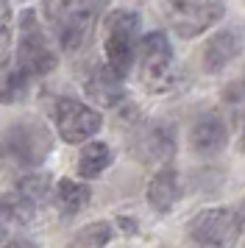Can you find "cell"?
<instances>
[{
	"label": "cell",
	"instance_id": "24",
	"mask_svg": "<svg viewBox=\"0 0 245 248\" xmlns=\"http://www.w3.org/2000/svg\"><path fill=\"white\" fill-rule=\"evenodd\" d=\"M6 226H9V223H6V220H3V217H0V243H3V240H6Z\"/></svg>",
	"mask_w": 245,
	"mask_h": 248
},
{
	"label": "cell",
	"instance_id": "6",
	"mask_svg": "<svg viewBox=\"0 0 245 248\" xmlns=\"http://www.w3.org/2000/svg\"><path fill=\"white\" fill-rule=\"evenodd\" d=\"M167 20L173 31L184 39L200 36L226 14L223 0H167L165 3Z\"/></svg>",
	"mask_w": 245,
	"mask_h": 248
},
{
	"label": "cell",
	"instance_id": "12",
	"mask_svg": "<svg viewBox=\"0 0 245 248\" xmlns=\"http://www.w3.org/2000/svg\"><path fill=\"white\" fill-rule=\"evenodd\" d=\"M148 203L153 206L156 212H170L173 206H176V201L181 198V181H178V173L176 170H159L153 179H151V184H148Z\"/></svg>",
	"mask_w": 245,
	"mask_h": 248
},
{
	"label": "cell",
	"instance_id": "14",
	"mask_svg": "<svg viewBox=\"0 0 245 248\" xmlns=\"http://www.w3.org/2000/svg\"><path fill=\"white\" fill-rule=\"evenodd\" d=\"M92 198V190L81 181H70L61 179L56 184V206L61 215H78Z\"/></svg>",
	"mask_w": 245,
	"mask_h": 248
},
{
	"label": "cell",
	"instance_id": "7",
	"mask_svg": "<svg viewBox=\"0 0 245 248\" xmlns=\"http://www.w3.org/2000/svg\"><path fill=\"white\" fill-rule=\"evenodd\" d=\"M240 234L243 232L237 226V215L226 206L200 209L189 223V240L195 248H231Z\"/></svg>",
	"mask_w": 245,
	"mask_h": 248
},
{
	"label": "cell",
	"instance_id": "10",
	"mask_svg": "<svg viewBox=\"0 0 245 248\" xmlns=\"http://www.w3.org/2000/svg\"><path fill=\"white\" fill-rule=\"evenodd\" d=\"M189 145L200 156H214L229 145V128L217 114H203L189 131Z\"/></svg>",
	"mask_w": 245,
	"mask_h": 248
},
{
	"label": "cell",
	"instance_id": "15",
	"mask_svg": "<svg viewBox=\"0 0 245 248\" xmlns=\"http://www.w3.org/2000/svg\"><path fill=\"white\" fill-rule=\"evenodd\" d=\"M111 159H114V154L106 142H89V145H84L81 156H78V176L81 179H98L111 165Z\"/></svg>",
	"mask_w": 245,
	"mask_h": 248
},
{
	"label": "cell",
	"instance_id": "21",
	"mask_svg": "<svg viewBox=\"0 0 245 248\" xmlns=\"http://www.w3.org/2000/svg\"><path fill=\"white\" fill-rule=\"evenodd\" d=\"M234 215H237V226H240V232L245 234V201L240 203L237 209H234Z\"/></svg>",
	"mask_w": 245,
	"mask_h": 248
},
{
	"label": "cell",
	"instance_id": "17",
	"mask_svg": "<svg viewBox=\"0 0 245 248\" xmlns=\"http://www.w3.org/2000/svg\"><path fill=\"white\" fill-rule=\"evenodd\" d=\"M14 190H20L28 201H33L36 206H42L45 198H47V192H50V176L42 173V170H39V173H36V170H33V173H25V176L14 184Z\"/></svg>",
	"mask_w": 245,
	"mask_h": 248
},
{
	"label": "cell",
	"instance_id": "26",
	"mask_svg": "<svg viewBox=\"0 0 245 248\" xmlns=\"http://www.w3.org/2000/svg\"><path fill=\"white\" fill-rule=\"evenodd\" d=\"M243 151H245V123H243Z\"/></svg>",
	"mask_w": 245,
	"mask_h": 248
},
{
	"label": "cell",
	"instance_id": "18",
	"mask_svg": "<svg viewBox=\"0 0 245 248\" xmlns=\"http://www.w3.org/2000/svg\"><path fill=\"white\" fill-rule=\"evenodd\" d=\"M28 84H31V76L22 73V70H11L6 84L0 87V101L3 103H17L28 95Z\"/></svg>",
	"mask_w": 245,
	"mask_h": 248
},
{
	"label": "cell",
	"instance_id": "8",
	"mask_svg": "<svg viewBox=\"0 0 245 248\" xmlns=\"http://www.w3.org/2000/svg\"><path fill=\"white\" fill-rule=\"evenodd\" d=\"M53 123L64 142L81 145L84 140H89V137H95L100 131L103 117L92 106L76 101V98H59L53 103Z\"/></svg>",
	"mask_w": 245,
	"mask_h": 248
},
{
	"label": "cell",
	"instance_id": "2",
	"mask_svg": "<svg viewBox=\"0 0 245 248\" xmlns=\"http://www.w3.org/2000/svg\"><path fill=\"white\" fill-rule=\"evenodd\" d=\"M137 73H139V84L148 92H167L176 84V53L167 39L165 31H153L139 39V50H137Z\"/></svg>",
	"mask_w": 245,
	"mask_h": 248
},
{
	"label": "cell",
	"instance_id": "13",
	"mask_svg": "<svg viewBox=\"0 0 245 248\" xmlns=\"http://www.w3.org/2000/svg\"><path fill=\"white\" fill-rule=\"evenodd\" d=\"M122 76H117L109 64H100L92 78H89V92L98 98V103H106V106H114L117 101H122V87H120Z\"/></svg>",
	"mask_w": 245,
	"mask_h": 248
},
{
	"label": "cell",
	"instance_id": "4",
	"mask_svg": "<svg viewBox=\"0 0 245 248\" xmlns=\"http://www.w3.org/2000/svg\"><path fill=\"white\" fill-rule=\"evenodd\" d=\"M103 50H106V64L125 78L139 50V14L128 9H114L106 17Z\"/></svg>",
	"mask_w": 245,
	"mask_h": 248
},
{
	"label": "cell",
	"instance_id": "11",
	"mask_svg": "<svg viewBox=\"0 0 245 248\" xmlns=\"http://www.w3.org/2000/svg\"><path fill=\"white\" fill-rule=\"evenodd\" d=\"M240 50H243V39L240 34H234V31H220L217 36H212L206 47H203V67L206 73H217L223 70L229 62L240 56Z\"/></svg>",
	"mask_w": 245,
	"mask_h": 248
},
{
	"label": "cell",
	"instance_id": "19",
	"mask_svg": "<svg viewBox=\"0 0 245 248\" xmlns=\"http://www.w3.org/2000/svg\"><path fill=\"white\" fill-rule=\"evenodd\" d=\"M76 243L81 248H106L111 243V226L109 223H92L84 232H78Z\"/></svg>",
	"mask_w": 245,
	"mask_h": 248
},
{
	"label": "cell",
	"instance_id": "20",
	"mask_svg": "<svg viewBox=\"0 0 245 248\" xmlns=\"http://www.w3.org/2000/svg\"><path fill=\"white\" fill-rule=\"evenodd\" d=\"M11 34H14V23H11V6L9 0H0V70L9 62L11 53Z\"/></svg>",
	"mask_w": 245,
	"mask_h": 248
},
{
	"label": "cell",
	"instance_id": "1",
	"mask_svg": "<svg viewBox=\"0 0 245 248\" xmlns=\"http://www.w3.org/2000/svg\"><path fill=\"white\" fill-rule=\"evenodd\" d=\"M45 17L53 25L61 50H78L92 39L98 12L89 0H45Z\"/></svg>",
	"mask_w": 245,
	"mask_h": 248
},
{
	"label": "cell",
	"instance_id": "22",
	"mask_svg": "<svg viewBox=\"0 0 245 248\" xmlns=\"http://www.w3.org/2000/svg\"><path fill=\"white\" fill-rule=\"evenodd\" d=\"M6 248H36V246H33L31 240H9Z\"/></svg>",
	"mask_w": 245,
	"mask_h": 248
},
{
	"label": "cell",
	"instance_id": "5",
	"mask_svg": "<svg viewBox=\"0 0 245 248\" xmlns=\"http://www.w3.org/2000/svg\"><path fill=\"white\" fill-rule=\"evenodd\" d=\"M56 64H59V56L47 45L42 28H39V20H36V12H31V9L22 12L20 42H17V70L36 78V76H47L50 70H56Z\"/></svg>",
	"mask_w": 245,
	"mask_h": 248
},
{
	"label": "cell",
	"instance_id": "25",
	"mask_svg": "<svg viewBox=\"0 0 245 248\" xmlns=\"http://www.w3.org/2000/svg\"><path fill=\"white\" fill-rule=\"evenodd\" d=\"M234 87H237V92H240V98H243V95H245V76H243V81H240V84H234Z\"/></svg>",
	"mask_w": 245,
	"mask_h": 248
},
{
	"label": "cell",
	"instance_id": "23",
	"mask_svg": "<svg viewBox=\"0 0 245 248\" xmlns=\"http://www.w3.org/2000/svg\"><path fill=\"white\" fill-rule=\"evenodd\" d=\"M122 220V229H125V232H134V229H137V223H134L131 217H120Z\"/></svg>",
	"mask_w": 245,
	"mask_h": 248
},
{
	"label": "cell",
	"instance_id": "16",
	"mask_svg": "<svg viewBox=\"0 0 245 248\" xmlns=\"http://www.w3.org/2000/svg\"><path fill=\"white\" fill-rule=\"evenodd\" d=\"M36 203L28 201L20 190H11L6 195H0V217L6 223H17V226H28L36 215Z\"/></svg>",
	"mask_w": 245,
	"mask_h": 248
},
{
	"label": "cell",
	"instance_id": "9",
	"mask_svg": "<svg viewBox=\"0 0 245 248\" xmlns=\"http://www.w3.org/2000/svg\"><path fill=\"white\" fill-rule=\"evenodd\" d=\"M131 151L134 156L145 165H159L167 162L176 154V125L167 120H151L139 125L131 137Z\"/></svg>",
	"mask_w": 245,
	"mask_h": 248
},
{
	"label": "cell",
	"instance_id": "3",
	"mask_svg": "<svg viewBox=\"0 0 245 248\" xmlns=\"http://www.w3.org/2000/svg\"><path fill=\"white\" fill-rule=\"evenodd\" d=\"M53 140L47 134V128L36 120H20L9 128L6 142L0 156L6 165L11 168H22V170H33L45 162V156L50 154Z\"/></svg>",
	"mask_w": 245,
	"mask_h": 248
}]
</instances>
